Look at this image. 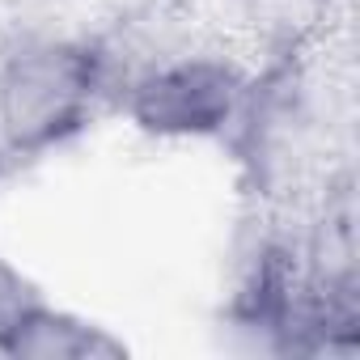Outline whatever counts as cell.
I'll return each mask as SVG.
<instances>
[{
	"label": "cell",
	"instance_id": "cell-1",
	"mask_svg": "<svg viewBox=\"0 0 360 360\" xmlns=\"http://www.w3.org/2000/svg\"><path fill=\"white\" fill-rule=\"evenodd\" d=\"M110 56L85 39H34L0 64V140L43 153L77 136L110 89Z\"/></svg>",
	"mask_w": 360,
	"mask_h": 360
},
{
	"label": "cell",
	"instance_id": "cell-2",
	"mask_svg": "<svg viewBox=\"0 0 360 360\" xmlns=\"http://www.w3.org/2000/svg\"><path fill=\"white\" fill-rule=\"evenodd\" d=\"M250 77L229 56H174L123 85V110L153 140H212L233 127Z\"/></svg>",
	"mask_w": 360,
	"mask_h": 360
},
{
	"label": "cell",
	"instance_id": "cell-3",
	"mask_svg": "<svg viewBox=\"0 0 360 360\" xmlns=\"http://www.w3.org/2000/svg\"><path fill=\"white\" fill-rule=\"evenodd\" d=\"M0 352L22 360H94V356H123L127 347L102 326L34 301L18 318V326L0 339Z\"/></svg>",
	"mask_w": 360,
	"mask_h": 360
}]
</instances>
